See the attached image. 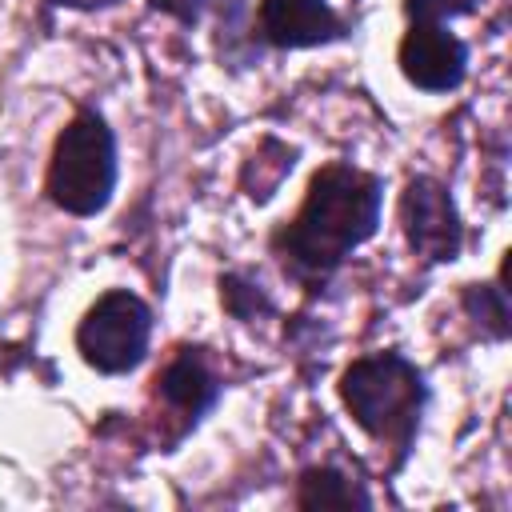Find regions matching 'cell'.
<instances>
[{
    "label": "cell",
    "mask_w": 512,
    "mask_h": 512,
    "mask_svg": "<svg viewBox=\"0 0 512 512\" xmlns=\"http://www.w3.org/2000/svg\"><path fill=\"white\" fill-rule=\"evenodd\" d=\"M380 216V188L356 168H324L312 180V192L300 216L280 232L284 260L304 276L332 272L360 240L372 236Z\"/></svg>",
    "instance_id": "6da1fadb"
},
{
    "label": "cell",
    "mask_w": 512,
    "mask_h": 512,
    "mask_svg": "<svg viewBox=\"0 0 512 512\" xmlns=\"http://www.w3.org/2000/svg\"><path fill=\"white\" fill-rule=\"evenodd\" d=\"M116 188V140L96 112H76L48 164V192L72 216H92Z\"/></svg>",
    "instance_id": "7a4b0ae2"
},
{
    "label": "cell",
    "mask_w": 512,
    "mask_h": 512,
    "mask_svg": "<svg viewBox=\"0 0 512 512\" xmlns=\"http://www.w3.org/2000/svg\"><path fill=\"white\" fill-rule=\"evenodd\" d=\"M340 392H344V404L356 416V424L384 440H408L420 400H424L420 372L396 352L356 360L344 372Z\"/></svg>",
    "instance_id": "3957f363"
},
{
    "label": "cell",
    "mask_w": 512,
    "mask_h": 512,
    "mask_svg": "<svg viewBox=\"0 0 512 512\" xmlns=\"http://www.w3.org/2000/svg\"><path fill=\"white\" fill-rule=\"evenodd\" d=\"M152 312L136 292H104L76 328V348L96 372H128L144 360Z\"/></svg>",
    "instance_id": "277c9868"
},
{
    "label": "cell",
    "mask_w": 512,
    "mask_h": 512,
    "mask_svg": "<svg viewBox=\"0 0 512 512\" xmlns=\"http://www.w3.org/2000/svg\"><path fill=\"white\" fill-rule=\"evenodd\" d=\"M464 64H468V48L444 24L432 20H416L400 44V68L424 92L456 88L464 80Z\"/></svg>",
    "instance_id": "5b68a950"
},
{
    "label": "cell",
    "mask_w": 512,
    "mask_h": 512,
    "mask_svg": "<svg viewBox=\"0 0 512 512\" xmlns=\"http://www.w3.org/2000/svg\"><path fill=\"white\" fill-rule=\"evenodd\" d=\"M404 232L408 244L432 260H452L460 252V220L448 192L436 180H412L404 192Z\"/></svg>",
    "instance_id": "8992f818"
},
{
    "label": "cell",
    "mask_w": 512,
    "mask_h": 512,
    "mask_svg": "<svg viewBox=\"0 0 512 512\" xmlns=\"http://www.w3.org/2000/svg\"><path fill=\"white\" fill-rule=\"evenodd\" d=\"M260 32L280 48H304L332 40L340 32V20L324 0H264Z\"/></svg>",
    "instance_id": "52a82bcc"
},
{
    "label": "cell",
    "mask_w": 512,
    "mask_h": 512,
    "mask_svg": "<svg viewBox=\"0 0 512 512\" xmlns=\"http://www.w3.org/2000/svg\"><path fill=\"white\" fill-rule=\"evenodd\" d=\"M160 396H164L172 408H180L184 416H196V412H204V408L212 404V396H216V376L208 372V364H204L200 356L184 352V356H176V360L164 368V376H160Z\"/></svg>",
    "instance_id": "ba28073f"
},
{
    "label": "cell",
    "mask_w": 512,
    "mask_h": 512,
    "mask_svg": "<svg viewBox=\"0 0 512 512\" xmlns=\"http://www.w3.org/2000/svg\"><path fill=\"white\" fill-rule=\"evenodd\" d=\"M300 504L312 508V504H368L348 480H340L336 472H308L304 480V492H300Z\"/></svg>",
    "instance_id": "9c48e42d"
},
{
    "label": "cell",
    "mask_w": 512,
    "mask_h": 512,
    "mask_svg": "<svg viewBox=\"0 0 512 512\" xmlns=\"http://www.w3.org/2000/svg\"><path fill=\"white\" fill-rule=\"evenodd\" d=\"M480 0H408V12L416 16V20H432V24H440V20H448V16H460V12H472Z\"/></svg>",
    "instance_id": "30bf717a"
},
{
    "label": "cell",
    "mask_w": 512,
    "mask_h": 512,
    "mask_svg": "<svg viewBox=\"0 0 512 512\" xmlns=\"http://www.w3.org/2000/svg\"><path fill=\"white\" fill-rule=\"evenodd\" d=\"M56 4H68V8H108L116 0H56Z\"/></svg>",
    "instance_id": "8fae6325"
}]
</instances>
